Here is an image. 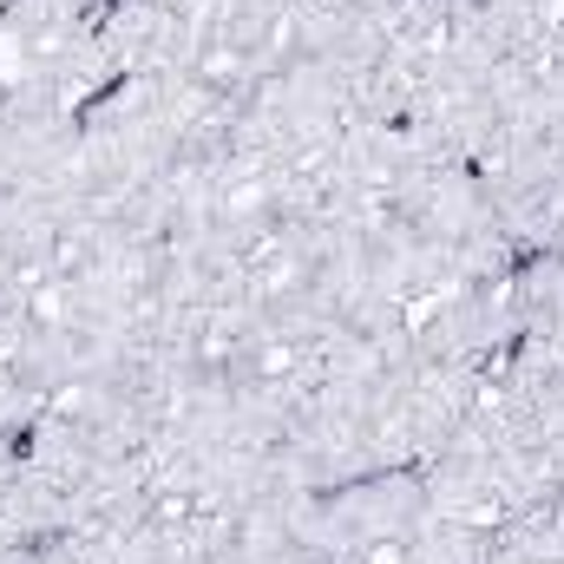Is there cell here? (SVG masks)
<instances>
[{"label":"cell","instance_id":"obj_1","mask_svg":"<svg viewBox=\"0 0 564 564\" xmlns=\"http://www.w3.org/2000/svg\"><path fill=\"white\" fill-rule=\"evenodd\" d=\"M26 73V53H20V40L13 33H0V86H13Z\"/></svg>","mask_w":564,"mask_h":564},{"label":"cell","instance_id":"obj_2","mask_svg":"<svg viewBox=\"0 0 564 564\" xmlns=\"http://www.w3.org/2000/svg\"><path fill=\"white\" fill-rule=\"evenodd\" d=\"M0 7H7V0H0Z\"/></svg>","mask_w":564,"mask_h":564}]
</instances>
